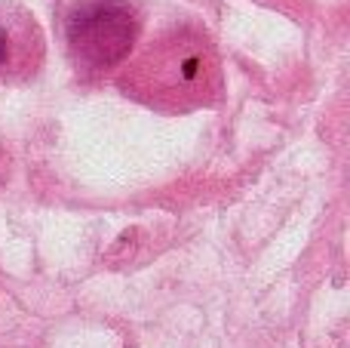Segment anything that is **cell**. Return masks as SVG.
I'll return each instance as SVG.
<instances>
[{
	"mask_svg": "<svg viewBox=\"0 0 350 348\" xmlns=\"http://www.w3.org/2000/svg\"><path fill=\"white\" fill-rule=\"evenodd\" d=\"M139 34V18L123 0H92L68 16L71 55L86 68H108L126 59Z\"/></svg>",
	"mask_w": 350,
	"mask_h": 348,
	"instance_id": "obj_1",
	"label": "cell"
}]
</instances>
